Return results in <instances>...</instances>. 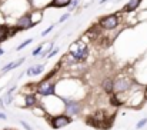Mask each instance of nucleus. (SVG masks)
<instances>
[{
  "mask_svg": "<svg viewBox=\"0 0 147 130\" xmlns=\"http://www.w3.org/2000/svg\"><path fill=\"white\" fill-rule=\"evenodd\" d=\"M71 54H73V57L77 62L84 60L87 57V47H86V44L82 43V42H76L71 46Z\"/></svg>",
  "mask_w": 147,
  "mask_h": 130,
  "instance_id": "1",
  "label": "nucleus"
},
{
  "mask_svg": "<svg viewBox=\"0 0 147 130\" xmlns=\"http://www.w3.org/2000/svg\"><path fill=\"white\" fill-rule=\"evenodd\" d=\"M98 24H100L103 29H106V30H111V29L117 27V24H119V17H117V14H109V16H104V17L100 20Z\"/></svg>",
  "mask_w": 147,
  "mask_h": 130,
  "instance_id": "2",
  "label": "nucleus"
},
{
  "mask_svg": "<svg viewBox=\"0 0 147 130\" xmlns=\"http://www.w3.org/2000/svg\"><path fill=\"white\" fill-rule=\"evenodd\" d=\"M37 93L42 94V96H50V94H54V83L47 82V80H43V82L37 86Z\"/></svg>",
  "mask_w": 147,
  "mask_h": 130,
  "instance_id": "3",
  "label": "nucleus"
},
{
  "mask_svg": "<svg viewBox=\"0 0 147 130\" xmlns=\"http://www.w3.org/2000/svg\"><path fill=\"white\" fill-rule=\"evenodd\" d=\"M17 30H27V29H32L34 26V23L32 22V16L27 13L24 16H22L19 20H17Z\"/></svg>",
  "mask_w": 147,
  "mask_h": 130,
  "instance_id": "4",
  "label": "nucleus"
},
{
  "mask_svg": "<svg viewBox=\"0 0 147 130\" xmlns=\"http://www.w3.org/2000/svg\"><path fill=\"white\" fill-rule=\"evenodd\" d=\"M71 123V119L69 116H56L51 120V126L53 129H63L66 126H69Z\"/></svg>",
  "mask_w": 147,
  "mask_h": 130,
  "instance_id": "5",
  "label": "nucleus"
},
{
  "mask_svg": "<svg viewBox=\"0 0 147 130\" xmlns=\"http://www.w3.org/2000/svg\"><path fill=\"white\" fill-rule=\"evenodd\" d=\"M131 86V80L130 79H120L117 82H114V91L116 93H121V91H126L129 90Z\"/></svg>",
  "mask_w": 147,
  "mask_h": 130,
  "instance_id": "6",
  "label": "nucleus"
},
{
  "mask_svg": "<svg viewBox=\"0 0 147 130\" xmlns=\"http://www.w3.org/2000/svg\"><path fill=\"white\" fill-rule=\"evenodd\" d=\"M80 112V104L76 102H66V113L67 116H73L77 114Z\"/></svg>",
  "mask_w": 147,
  "mask_h": 130,
  "instance_id": "7",
  "label": "nucleus"
},
{
  "mask_svg": "<svg viewBox=\"0 0 147 130\" xmlns=\"http://www.w3.org/2000/svg\"><path fill=\"white\" fill-rule=\"evenodd\" d=\"M43 64H37V66H33V67H30L27 72H26V74L27 76H37V74H40L42 72H43Z\"/></svg>",
  "mask_w": 147,
  "mask_h": 130,
  "instance_id": "8",
  "label": "nucleus"
},
{
  "mask_svg": "<svg viewBox=\"0 0 147 130\" xmlns=\"http://www.w3.org/2000/svg\"><path fill=\"white\" fill-rule=\"evenodd\" d=\"M71 4V0H53L51 3H49L50 7H67Z\"/></svg>",
  "mask_w": 147,
  "mask_h": 130,
  "instance_id": "9",
  "label": "nucleus"
},
{
  "mask_svg": "<svg viewBox=\"0 0 147 130\" xmlns=\"http://www.w3.org/2000/svg\"><path fill=\"white\" fill-rule=\"evenodd\" d=\"M140 1L142 0H130L127 4H126V7H124V12H134L137 7H139V4H140Z\"/></svg>",
  "mask_w": 147,
  "mask_h": 130,
  "instance_id": "10",
  "label": "nucleus"
},
{
  "mask_svg": "<svg viewBox=\"0 0 147 130\" xmlns=\"http://www.w3.org/2000/svg\"><path fill=\"white\" fill-rule=\"evenodd\" d=\"M23 60H24V59H20V60H17V62H11V63H9L7 66H4V67H3V70H1V72H3V73H7L9 70L19 67V66H20V64L23 63Z\"/></svg>",
  "mask_w": 147,
  "mask_h": 130,
  "instance_id": "11",
  "label": "nucleus"
},
{
  "mask_svg": "<svg viewBox=\"0 0 147 130\" xmlns=\"http://www.w3.org/2000/svg\"><path fill=\"white\" fill-rule=\"evenodd\" d=\"M103 89H104L107 93H111V91L114 90V83H113L110 79H106V80L103 82Z\"/></svg>",
  "mask_w": 147,
  "mask_h": 130,
  "instance_id": "12",
  "label": "nucleus"
},
{
  "mask_svg": "<svg viewBox=\"0 0 147 130\" xmlns=\"http://www.w3.org/2000/svg\"><path fill=\"white\" fill-rule=\"evenodd\" d=\"M24 102H26V106L27 107H32V106L36 104V96L34 94H27L24 97Z\"/></svg>",
  "mask_w": 147,
  "mask_h": 130,
  "instance_id": "13",
  "label": "nucleus"
},
{
  "mask_svg": "<svg viewBox=\"0 0 147 130\" xmlns=\"http://www.w3.org/2000/svg\"><path fill=\"white\" fill-rule=\"evenodd\" d=\"M9 37V29L6 26H0V42L6 40Z\"/></svg>",
  "mask_w": 147,
  "mask_h": 130,
  "instance_id": "14",
  "label": "nucleus"
},
{
  "mask_svg": "<svg viewBox=\"0 0 147 130\" xmlns=\"http://www.w3.org/2000/svg\"><path fill=\"white\" fill-rule=\"evenodd\" d=\"M32 42H33V40H32V39H27V40H26V42H23V43L20 44V46H19V47H17V49H16V50H17V51H20V50H23V49H24V47H26V46H27V44H30V43H32Z\"/></svg>",
  "mask_w": 147,
  "mask_h": 130,
  "instance_id": "15",
  "label": "nucleus"
},
{
  "mask_svg": "<svg viewBox=\"0 0 147 130\" xmlns=\"http://www.w3.org/2000/svg\"><path fill=\"white\" fill-rule=\"evenodd\" d=\"M146 123H147V119H142V120H140V122L136 125V127H137V129H142V127H143Z\"/></svg>",
  "mask_w": 147,
  "mask_h": 130,
  "instance_id": "16",
  "label": "nucleus"
},
{
  "mask_svg": "<svg viewBox=\"0 0 147 130\" xmlns=\"http://www.w3.org/2000/svg\"><path fill=\"white\" fill-rule=\"evenodd\" d=\"M53 29H54V24H51V26H49V27H47V29H46V30H45V32L42 33V36H46V35H49V32H51Z\"/></svg>",
  "mask_w": 147,
  "mask_h": 130,
  "instance_id": "17",
  "label": "nucleus"
},
{
  "mask_svg": "<svg viewBox=\"0 0 147 130\" xmlns=\"http://www.w3.org/2000/svg\"><path fill=\"white\" fill-rule=\"evenodd\" d=\"M69 17H70V13H66V14H63V16L60 17V20H59V22H60V23H63V22H64V20H67Z\"/></svg>",
  "mask_w": 147,
  "mask_h": 130,
  "instance_id": "18",
  "label": "nucleus"
},
{
  "mask_svg": "<svg viewBox=\"0 0 147 130\" xmlns=\"http://www.w3.org/2000/svg\"><path fill=\"white\" fill-rule=\"evenodd\" d=\"M111 103H113V106H120V104H121V103H120V100H117L114 96L111 97Z\"/></svg>",
  "mask_w": 147,
  "mask_h": 130,
  "instance_id": "19",
  "label": "nucleus"
},
{
  "mask_svg": "<svg viewBox=\"0 0 147 130\" xmlns=\"http://www.w3.org/2000/svg\"><path fill=\"white\" fill-rule=\"evenodd\" d=\"M77 1H79V0H71V4L69 6V9H70V12H71V10H74V7L77 6Z\"/></svg>",
  "mask_w": 147,
  "mask_h": 130,
  "instance_id": "20",
  "label": "nucleus"
},
{
  "mask_svg": "<svg viewBox=\"0 0 147 130\" xmlns=\"http://www.w3.org/2000/svg\"><path fill=\"white\" fill-rule=\"evenodd\" d=\"M42 47H43V46H39L36 50H33V56H37V54H40V53H42Z\"/></svg>",
  "mask_w": 147,
  "mask_h": 130,
  "instance_id": "21",
  "label": "nucleus"
},
{
  "mask_svg": "<svg viewBox=\"0 0 147 130\" xmlns=\"http://www.w3.org/2000/svg\"><path fill=\"white\" fill-rule=\"evenodd\" d=\"M20 125H22V126H23V127H24L26 130H32V127H30V126H29V125H27L26 122H23V120L20 122Z\"/></svg>",
  "mask_w": 147,
  "mask_h": 130,
  "instance_id": "22",
  "label": "nucleus"
},
{
  "mask_svg": "<svg viewBox=\"0 0 147 130\" xmlns=\"http://www.w3.org/2000/svg\"><path fill=\"white\" fill-rule=\"evenodd\" d=\"M0 119H3V120H6V119H7V116H6L4 113H0Z\"/></svg>",
  "mask_w": 147,
  "mask_h": 130,
  "instance_id": "23",
  "label": "nucleus"
},
{
  "mask_svg": "<svg viewBox=\"0 0 147 130\" xmlns=\"http://www.w3.org/2000/svg\"><path fill=\"white\" fill-rule=\"evenodd\" d=\"M56 53H57V50H53V51H51V53H50V54H49V57H51V56H54Z\"/></svg>",
  "mask_w": 147,
  "mask_h": 130,
  "instance_id": "24",
  "label": "nucleus"
},
{
  "mask_svg": "<svg viewBox=\"0 0 147 130\" xmlns=\"http://www.w3.org/2000/svg\"><path fill=\"white\" fill-rule=\"evenodd\" d=\"M106 1H109V0H101V1H100V4H104Z\"/></svg>",
  "mask_w": 147,
  "mask_h": 130,
  "instance_id": "25",
  "label": "nucleus"
},
{
  "mask_svg": "<svg viewBox=\"0 0 147 130\" xmlns=\"http://www.w3.org/2000/svg\"><path fill=\"white\" fill-rule=\"evenodd\" d=\"M3 53H4V51H3V50H1V49H0V54H3Z\"/></svg>",
  "mask_w": 147,
  "mask_h": 130,
  "instance_id": "26",
  "label": "nucleus"
}]
</instances>
